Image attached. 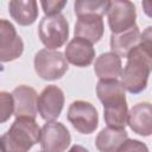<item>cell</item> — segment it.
<instances>
[{"label":"cell","instance_id":"30bf717a","mask_svg":"<svg viewBox=\"0 0 152 152\" xmlns=\"http://www.w3.org/2000/svg\"><path fill=\"white\" fill-rule=\"evenodd\" d=\"M64 93L57 86H46L37 100V112L46 122L56 120L64 107Z\"/></svg>","mask_w":152,"mask_h":152},{"label":"cell","instance_id":"7402d4cb","mask_svg":"<svg viewBox=\"0 0 152 152\" xmlns=\"http://www.w3.org/2000/svg\"><path fill=\"white\" fill-rule=\"evenodd\" d=\"M42 8L45 15H55L61 13L63 7L66 5V1H57V0H43L40 1Z\"/></svg>","mask_w":152,"mask_h":152},{"label":"cell","instance_id":"4fadbf2b","mask_svg":"<svg viewBox=\"0 0 152 152\" xmlns=\"http://www.w3.org/2000/svg\"><path fill=\"white\" fill-rule=\"evenodd\" d=\"M127 125L129 128L142 137L152 133V108L150 102H140L131 108L127 114Z\"/></svg>","mask_w":152,"mask_h":152},{"label":"cell","instance_id":"52a82bcc","mask_svg":"<svg viewBox=\"0 0 152 152\" xmlns=\"http://www.w3.org/2000/svg\"><path fill=\"white\" fill-rule=\"evenodd\" d=\"M108 26L112 33L126 31L135 25L137 12L133 2L127 0H114L108 2L107 7Z\"/></svg>","mask_w":152,"mask_h":152},{"label":"cell","instance_id":"3957f363","mask_svg":"<svg viewBox=\"0 0 152 152\" xmlns=\"http://www.w3.org/2000/svg\"><path fill=\"white\" fill-rule=\"evenodd\" d=\"M40 127L34 119L15 118L11 127L0 135L1 152H28L39 142Z\"/></svg>","mask_w":152,"mask_h":152},{"label":"cell","instance_id":"9c48e42d","mask_svg":"<svg viewBox=\"0 0 152 152\" xmlns=\"http://www.w3.org/2000/svg\"><path fill=\"white\" fill-rule=\"evenodd\" d=\"M24 52V42L17 33L14 25L0 19V62L7 63L19 58Z\"/></svg>","mask_w":152,"mask_h":152},{"label":"cell","instance_id":"e0dca14e","mask_svg":"<svg viewBox=\"0 0 152 152\" xmlns=\"http://www.w3.org/2000/svg\"><path fill=\"white\" fill-rule=\"evenodd\" d=\"M8 12L15 23L28 26L38 18V4L34 0H12L8 4Z\"/></svg>","mask_w":152,"mask_h":152},{"label":"cell","instance_id":"d4e9b609","mask_svg":"<svg viewBox=\"0 0 152 152\" xmlns=\"http://www.w3.org/2000/svg\"><path fill=\"white\" fill-rule=\"evenodd\" d=\"M0 152H1V151H0Z\"/></svg>","mask_w":152,"mask_h":152},{"label":"cell","instance_id":"8fae6325","mask_svg":"<svg viewBox=\"0 0 152 152\" xmlns=\"http://www.w3.org/2000/svg\"><path fill=\"white\" fill-rule=\"evenodd\" d=\"M13 97V114L15 118H30L34 119L37 116V91L28 86L21 84L13 89L11 93Z\"/></svg>","mask_w":152,"mask_h":152},{"label":"cell","instance_id":"2e32d148","mask_svg":"<svg viewBox=\"0 0 152 152\" xmlns=\"http://www.w3.org/2000/svg\"><path fill=\"white\" fill-rule=\"evenodd\" d=\"M94 71L96 76L102 81L118 80L122 71L121 58L113 52L101 53L95 59Z\"/></svg>","mask_w":152,"mask_h":152},{"label":"cell","instance_id":"9a60e30c","mask_svg":"<svg viewBox=\"0 0 152 152\" xmlns=\"http://www.w3.org/2000/svg\"><path fill=\"white\" fill-rule=\"evenodd\" d=\"M141 33L137 25L133 27L119 32V33H112L110 34V52L115 53L119 57H127L131 50H133L135 46L140 44Z\"/></svg>","mask_w":152,"mask_h":152},{"label":"cell","instance_id":"ac0fdd59","mask_svg":"<svg viewBox=\"0 0 152 152\" xmlns=\"http://www.w3.org/2000/svg\"><path fill=\"white\" fill-rule=\"evenodd\" d=\"M126 139H128V135L125 129L106 127L97 134L95 145L100 152H116Z\"/></svg>","mask_w":152,"mask_h":152},{"label":"cell","instance_id":"6da1fadb","mask_svg":"<svg viewBox=\"0 0 152 152\" xmlns=\"http://www.w3.org/2000/svg\"><path fill=\"white\" fill-rule=\"evenodd\" d=\"M96 94L103 104V118L107 127L125 129L128 108L125 89L121 83L118 80H100L96 84Z\"/></svg>","mask_w":152,"mask_h":152},{"label":"cell","instance_id":"ffe728a7","mask_svg":"<svg viewBox=\"0 0 152 152\" xmlns=\"http://www.w3.org/2000/svg\"><path fill=\"white\" fill-rule=\"evenodd\" d=\"M13 97L8 91H0V124L6 122L13 115Z\"/></svg>","mask_w":152,"mask_h":152},{"label":"cell","instance_id":"277c9868","mask_svg":"<svg viewBox=\"0 0 152 152\" xmlns=\"http://www.w3.org/2000/svg\"><path fill=\"white\" fill-rule=\"evenodd\" d=\"M38 34L43 45L49 50H56L65 44L69 38V24L62 13L44 15L38 26Z\"/></svg>","mask_w":152,"mask_h":152},{"label":"cell","instance_id":"8992f818","mask_svg":"<svg viewBox=\"0 0 152 152\" xmlns=\"http://www.w3.org/2000/svg\"><path fill=\"white\" fill-rule=\"evenodd\" d=\"M66 118L72 127L82 134L93 133L99 125V114L96 108L87 101H74L68 109Z\"/></svg>","mask_w":152,"mask_h":152},{"label":"cell","instance_id":"7a4b0ae2","mask_svg":"<svg viewBox=\"0 0 152 152\" xmlns=\"http://www.w3.org/2000/svg\"><path fill=\"white\" fill-rule=\"evenodd\" d=\"M120 78L121 86L131 94H139L147 87L152 66V51L141 43L129 51Z\"/></svg>","mask_w":152,"mask_h":152},{"label":"cell","instance_id":"603a6c76","mask_svg":"<svg viewBox=\"0 0 152 152\" xmlns=\"http://www.w3.org/2000/svg\"><path fill=\"white\" fill-rule=\"evenodd\" d=\"M68 152H89L86 147H83L82 145H74L70 147V150Z\"/></svg>","mask_w":152,"mask_h":152},{"label":"cell","instance_id":"5b68a950","mask_svg":"<svg viewBox=\"0 0 152 152\" xmlns=\"http://www.w3.org/2000/svg\"><path fill=\"white\" fill-rule=\"evenodd\" d=\"M36 74L45 81L59 80L68 71V62L58 50L42 49L34 55L33 59Z\"/></svg>","mask_w":152,"mask_h":152},{"label":"cell","instance_id":"d6986e66","mask_svg":"<svg viewBox=\"0 0 152 152\" xmlns=\"http://www.w3.org/2000/svg\"><path fill=\"white\" fill-rule=\"evenodd\" d=\"M109 1L104 0H77L74 4L75 13L77 17L86 14H96L103 17L107 12Z\"/></svg>","mask_w":152,"mask_h":152},{"label":"cell","instance_id":"cb8c5ba5","mask_svg":"<svg viewBox=\"0 0 152 152\" xmlns=\"http://www.w3.org/2000/svg\"><path fill=\"white\" fill-rule=\"evenodd\" d=\"M39 152H44V151H39Z\"/></svg>","mask_w":152,"mask_h":152},{"label":"cell","instance_id":"44dd1931","mask_svg":"<svg viewBox=\"0 0 152 152\" xmlns=\"http://www.w3.org/2000/svg\"><path fill=\"white\" fill-rule=\"evenodd\" d=\"M116 152H148L147 146L135 139H126Z\"/></svg>","mask_w":152,"mask_h":152},{"label":"cell","instance_id":"7c38bea8","mask_svg":"<svg viewBox=\"0 0 152 152\" xmlns=\"http://www.w3.org/2000/svg\"><path fill=\"white\" fill-rule=\"evenodd\" d=\"M63 55L66 62L75 66L84 68L93 63L95 58V49L88 40L75 37L66 44Z\"/></svg>","mask_w":152,"mask_h":152},{"label":"cell","instance_id":"5bb4252c","mask_svg":"<svg viewBox=\"0 0 152 152\" xmlns=\"http://www.w3.org/2000/svg\"><path fill=\"white\" fill-rule=\"evenodd\" d=\"M104 32L103 19L101 15L96 14H86L77 17V21L75 24V37L88 40L94 44L97 43Z\"/></svg>","mask_w":152,"mask_h":152},{"label":"cell","instance_id":"ba28073f","mask_svg":"<svg viewBox=\"0 0 152 152\" xmlns=\"http://www.w3.org/2000/svg\"><path fill=\"white\" fill-rule=\"evenodd\" d=\"M39 142L44 152H64L71 142V135L62 122L49 121L40 128Z\"/></svg>","mask_w":152,"mask_h":152}]
</instances>
